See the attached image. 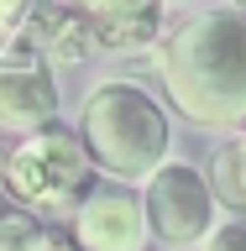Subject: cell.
Wrapping results in <instances>:
<instances>
[{
    "instance_id": "obj_1",
    "label": "cell",
    "mask_w": 246,
    "mask_h": 251,
    "mask_svg": "<svg viewBox=\"0 0 246 251\" xmlns=\"http://www.w3.org/2000/svg\"><path fill=\"white\" fill-rule=\"evenodd\" d=\"M163 84L178 115L204 131H236L246 121V11L220 5L163 42Z\"/></svg>"
},
{
    "instance_id": "obj_2",
    "label": "cell",
    "mask_w": 246,
    "mask_h": 251,
    "mask_svg": "<svg viewBox=\"0 0 246 251\" xmlns=\"http://www.w3.org/2000/svg\"><path fill=\"white\" fill-rule=\"evenodd\" d=\"M79 136L89 147L94 168L131 188V183H147V178L168 162L173 126H168V110L157 105L141 84L105 78V84L84 100Z\"/></svg>"
},
{
    "instance_id": "obj_3",
    "label": "cell",
    "mask_w": 246,
    "mask_h": 251,
    "mask_svg": "<svg viewBox=\"0 0 246 251\" xmlns=\"http://www.w3.org/2000/svg\"><path fill=\"white\" fill-rule=\"evenodd\" d=\"M94 178H100V168H94L89 147L68 126H47L37 136H21L16 147H0V183L31 215L74 220L79 204L100 188Z\"/></svg>"
},
{
    "instance_id": "obj_4",
    "label": "cell",
    "mask_w": 246,
    "mask_h": 251,
    "mask_svg": "<svg viewBox=\"0 0 246 251\" xmlns=\"http://www.w3.org/2000/svg\"><path fill=\"white\" fill-rule=\"evenodd\" d=\"M141 204H147V225L157 241L168 246H204L215 225V188L194 162H163V168L141 183Z\"/></svg>"
},
{
    "instance_id": "obj_5",
    "label": "cell",
    "mask_w": 246,
    "mask_h": 251,
    "mask_svg": "<svg viewBox=\"0 0 246 251\" xmlns=\"http://www.w3.org/2000/svg\"><path fill=\"white\" fill-rule=\"evenodd\" d=\"M58 121V84L53 68L37 47L27 42V31H16L0 47V131L16 136H37Z\"/></svg>"
},
{
    "instance_id": "obj_6",
    "label": "cell",
    "mask_w": 246,
    "mask_h": 251,
    "mask_svg": "<svg viewBox=\"0 0 246 251\" xmlns=\"http://www.w3.org/2000/svg\"><path fill=\"white\" fill-rule=\"evenodd\" d=\"M147 204L126 183H100L74 215V251H147Z\"/></svg>"
},
{
    "instance_id": "obj_7",
    "label": "cell",
    "mask_w": 246,
    "mask_h": 251,
    "mask_svg": "<svg viewBox=\"0 0 246 251\" xmlns=\"http://www.w3.org/2000/svg\"><path fill=\"white\" fill-rule=\"evenodd\" d=\"M21 31H27V42L37 47L47 63H68V68H74V63H84L89 52H100V37H94L89 11L74 5V0H47Z\"/></svg>"
},
{
    "instance_id": "obj_8",
    "label": "cell",
    "mask_w": 246,
    "mask_h": 251,
    "mask_svg": "<svg viewBox=\"0 0 246 251\" xmlns=\"http://www.w3.org/2000/svg\"><path fill=\"white\" fill-rule=\"evenodd\" d=\"M163 11H168V0H100L89 5V21L105 52H137V47L157 42Z\"/></svg>"
},
{
    "instance_id": "obj_9",
    "label": "cell",
    "mask_w": 246,
    "mask_h": 251,
    "mask_svg": "<svg viewBox=\"0 0 246 251\" xmlns=\"http://www.w3.org/2000/svg\"><path fill=\"white\" fill-rule=\"evenodd\" d=\"M210 188H215V199L225 209L246 215V131L210 157Z\"/></svg>"
},
{
    "instance_id": "obj_10",
    "label": "cell",
    "mask_w": 246,
    "mask_h": 251,
    "mask_svg": "<svg viewBox=\"0 0 246 251\" xmlns=\"http://www.w3.org/2000/svg\"><path fill=\"white\" fill-rule=\"evenodd\" d=\"M37 241H42V225H37L31 209H21V215H11L0 225V251H31Z\"/></svg>"
},
{
    "instance_id": "obj_11",
    "label": "cell",
    "mask_w": 246,
    "mask_h": 251,
    "mask_svg": "<svg viewBox=\"0 0 246 251\" xmlns=\"http://www.w3.org/2000/svg\"><path fill=\"white\" fill-rule=\"evenodd\" d=\"M42 5H47V0H0V47L11 42L16 31L27 26L37 11H42Z\"/></svg>"
},
{
    "instance_id": "obj_12",
    "label": "cell",
    "mask_w": 246,
    "mask_h": 251,
    "mask_svg": "<svg viewBox=\"0 0 246 251\" xmlns=\"http://www.w3.org/2000/svg\"><path fill=\"white\" fill-rule=\"evenodd\" d=\"M204 251H246V225H220L215 235H210V241H204Z\"/></svg>"
},
{
    "instance_id": "obj_13",
    "label": "cell",
    "mask_w": 246,
    "mask_h": 251,
    "mask_svg": "<svg viewBox=\"0 0 246 251\" xmlns=\"http://www.w3.org/2000/svg\"><path fill=\"white\" fill-rule=\"evenodd\" d=\"M31 251H74V246H68V235H53V230H42V241H37Z\"/></svg>"
},
{
    "instance_id": "obj_14",
    "label": "cell",
    "mask_w": 246,
    "mask_h": 251,
    "mask_svg": "<svg viewBox=\"0 0 246 251\" xmlns=\"http://www.w3.org/2000/svg\"><path fill=\"white\" fill-rule=\"evenodd\" d=\"M11 215H21V204L11 199V188L0 183V225H5V220H11Z\"/></svg>"
},
{
    "instance_id": "obj_15",
    "label": "cell",
    "mask_w": 246,
    "mask_h": 251,
    "mask_svg": "<svg viewBox=\"0 0 246 251\" xmlns=\"http://www.w3.org/2000/svg\"><path fill=\"white\" fill-rule=\"evenodd\" d=\"M74 5H84V11H89V5H100V0H74Z\"/></svg>"
},
{
    "instance_id": "obj_16",
    "label": "cell",
    "mask_w": 246,
    "mask_h": 251,
    "mask_svg": "<svg viewBox=\"0 0 246 251\" xmlns=\"http://www.w3.org/2000/svg\"><path fill=\"white\" fill-rule=\"evenodd\" d=\"M231 5H236V11H246V0H231Z\"/></svg>"
}]
</instances>
